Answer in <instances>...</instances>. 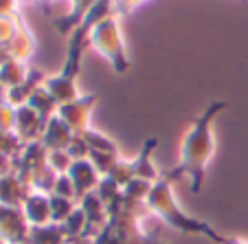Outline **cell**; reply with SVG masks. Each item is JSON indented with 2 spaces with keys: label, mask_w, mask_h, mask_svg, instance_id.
<instances>
[{
  "label": "cell",
  "mask_w": 248,
  "mask_h": 244,
  "mask_svg": "<svg viewBox=\"0 0 248 244\" xmlns=\"http://www.w3.org/2000/svg\"><path fill=\"white\" fill-rule=\"evenodd\" d=\"M224 110V103L216 101L191 123L187 134L180 141V161L178 165L171 169V179L176 176H189V187L191 192H200L202 180H204V172L209 165L213 150H216V136H213V119L217 113Z\"/></svg>",
  "instance_id": "1"
},
{
  "label": "cell",
  "mask_w": 248,
  "mask_h": 244,
  "mask_svg": "<svg viewBox=\"0 0 248 244\" xmlns=\"http://www.w3.org/2000/svg\"><path fill=\"white\" fill-rule=\"evenodd\" d=\"M171 180H173L171 176L165 174V176H160V179L152 185L150 194H147V200H145L147 211H152L154 216H158L163 222H167L169 227L183 231V233L206 235L209 240H213V242H217V244L229 242V240L222 238L217 231L211 229V225H206V222H202V220H196L193 216H189V213H185L183 209H180V205L173 200Z\"/></svg>",
  "instance_id": "2"
},
{
  "label": "cell",
  "mask_w": 248,
  "mask_h": 244,
  "mask_svg": "<svg viewBox=\"0 0 248 244\" xmlns=\"http://www.w3.org/2000/svg\"><path fill=\"white\" fill-rule=\"evenodd\" d=\"M94 95H86V97H77L75 101L62 103L57 108V117L75 132V134H84L88 130V121H90V113L94 108Z\"/></svg>",
  "instance_id": "3"
},
{
  "label": "cell",
  "mask_w": 248,
  "mask_h": 244,
  "mask_svg": "<svg viewBox=\"0 0 248 244\" xmlns=\"http://www.w3.org/2000/svg\"><path fill=\"white\" fill-rule=\"evenodd\" d=\"M20 209H22L24 220H27V225L31 227V229L33 227L53 225L51 222V194L31 189L29 196L24 198V202H22Z\"/></svg>",
  "instance_id": "4"
},
{
  "label": "cell",
  "mask_w": 248,
  "mask_h": 244,
  "mask_svg": "<svg viewBox=\"0 0 248 244\" xmlns=\"http://www.w3.org/2000/svg\"><path fill=\"white\" fill-rule=\"evenodd\" d=\"M68 176H70V180H73V185H75L77 198L94 192V189L99 187V183H101V179H103L90 159L73 161V165H70V169H68Z\"/></svg>",
  "instance_id": "5"
},
{
  "label": "cell",
  "mask_w": 248,
  "mask_h": 244,
  "mask_svg": "<svg viewBox=\"0 0 248 244\" xmlns=\"http://www.w3.org/2000/svg\"><path fill=\"white\" fill-rule=\"evenodd\" d=\"M75 132L70 130L64 121H62L57 114H53L46 123H44V130H42V143L48 152L51 150H66L68 143L73 141Z\"/></svg>",
  "instance_id": "6"
},
{
  "label": "cell",
  "mask_w": 248,
  "mask_h": 244,
  "mask_svg": "<svg viewBox=\"0 0 248 244\" xmlns=\"http://www.w3.org/2000/svg\"><path fill=\"white\" fill-rule=\"evenodd\" d=\"M27 244H68V235L64 233L62 225L33 227L29 231Z\"/></svg>",
  "instance_id": "7"
},
{
  "label": "cell",
  "mask_w": 248,
  "mask_h": 244,
  "mask_svg": "<svg viewBox=\"0 0 248 244\" xmlns=\"http://www.w3.org/2000/svg\"><path fill=\"white\" fill-rule=\"evenodd\" d=\"M81 136H84V141L88 143L90 152H106V154H117L119 156L117 143H114L112 139H108L106 134H101V132H94V130H90L88 128Z\"/></svg>",
  "instance_id": "8"
},
{
  "label": "cell",
  "mask_w": 248,
  "mask_h": 244,
  "mask_svg": "<svg viewBox=\"0 0 248 244\" xmlns=\"http://www.w3.org/2000/svg\"><path fill=\"white\" fill-rule=\"evenodd\" d=\"M75 209H77L75 200L62 198V196H51V222L53 225H64Z\"/></svg>",
  "instance_id": "9"
},
{
  "label": "cell",
  "mask_w": 248,
  "mask_h": 244,
  "mask_svg": "<svg viewBox=\"0 0 248 244\" xmlns=\"http://www.w3.org/2000/svg\"><path fill=\"white\" fill-rule=\"evenodd\" d=\"M226 244H248V242H246V240H229Z\"/></svg>",
  "instance_id": "10"
},
{
  "label": "cell",
  "mask_w": 248,
  "mask_h": 244,
  "mask_svg": "<svg viewBox=\"0 0 248 244\" xmlns=\"http://www.w3.org/2000/svg\"><path fill=\"white\" fill-rule=\"evenodd\" d=\"M7 244H27V242H7Z\"/></svg>",
  "instance_id": "11"
},
{
  "label": "cell",
  "mask_w": 248,
  "mask_h": 244,
  "mask_svg": "<svg viewBox=\"0 0 248 244\" xmlns=\"http://www.w3.org/2000/svg\"><path fill=\"white\" fill-rule=\"evenodd\" d=\"M0 244H7V242H5V240H2V238H0Z\"/></svg>",
  "instance_id": "12"
}]
</instances>
